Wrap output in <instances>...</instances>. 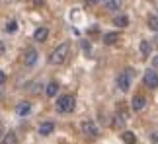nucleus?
Segmentation results:
<instances>
[{"label": "nucleus", "mask_w": 158, "mask_h": 144, "mask_svg": "<svg viewBox=\"0 0 158 144\" xmlns=\"http://www.w3.org/2000/svg\"><path fill=\"white\" fill-rule=\"evenodd\" d=\"M119 6H121V0H106V8H107L109 12L119 10Z\"/></svg>", "instance_id": "nucleus-17"}, {"label": "nucleus", "mask_w": 158, "mask_h": 144, "mask_svg": "<svg viewBox=\"0 0 158 144\" xmlns=\"http://www.w3.org/2000/svg\"><path fill=\"white\" fill-rule=\"evenodd\" d=\"M121 138L125 140V144H135L137 142V136H135V133H131V130H125V133L121 134Z\"/></svg>", "instance_id": "nucleus-14"}, {"label": "nucleus", "mask_w": 158, "mask_h": 144, "mask_svg": "<svg viewBox=\"0 0 158 144\" xmlns=\"http://www.w3.org/2000/svg\"><path fill=\"white\" fill-rule=\"evenodd\" d=\"M150 142H158V133H154V134H150Z\"/></svg>", "instance_id": "nucleus-20"}, {"label": "nucleus", "mask_w": 158, "mask_h": 144, "mask_svg": "<svg viewBox=\"0 0 158 144\" xmlns=\"http://www.w3.org/2000/svg\"><path fill=\"white\" fill-rule=\"evenodd\" d=\"M88 4H98V2H102V0H86Z\"/></svg>", "instance_id": "nucleus-22"}, {"label": "nucleus", "mask_w": 158, "mask_h": 144, "mask_svg": "<svg viewBox=\"0 0 158 144\" xmlns=\"http://www.w3.org/2000/svg\"><path fill=\"white\" fill-rule=\"evenodd\" d=\"M55 107H57L59 113H70V111H74V107H76L74 95H60V98L57 99V103H55Z\"/></svg>", "instance_id": "nucleus-2"}, {"label": "nucleus", "mask_w": 158, "mask_h": 144, "mask_svg": "<svg viewBox=\"0 0 158 144\" xmlns=\"http://www.w3.org/2000/svg\"><path fill=\"white\" fill-rule=\"evenodd\" d=\"M2 144H18V136H16V133H4V136H2Z\"/></svg>", "instance_id": "nucleus-13"}, {"label": "nucleus", "mask_w": 158, "mask_h": 144, "mask_svg": "<svg viewBox=\"0 0 158 144\" xmlns=\"http://www.w3.org/2000/svg\"><path fill=\"white\" fill-rule=\"evenodd\" d=\"M119 41V33L117 31H109V33H104V43L106 45H113Z\"/></svg>", "instance_id": "nucleus-11"}, {"label": "nucleus", "mask_w": 158, "mask_h": 144, "mask_svg": "<svg viewBox=\"0 0 158 144\" xmlns=\"http://www.w3.org/2000/svg\"><path fill=\"white\" fill-rule=\"evenodd\" d=\"M141 53H143L144 58L150 57V53H152V43H150V41H141Z\"/></svg>", "instance_id": "nucleus-12"}, {"label": "nucleus", "mask_w": 158, "mask_h": 144, "mask_svg": "<svg viewBox=\"0 0 158 144\" xmlns=\"http://www.w3.org/2000/svg\"><path fill=\"white\" fill-rule=\"evenodd\" d=\"M80 129H82V134L86 136V138H98V134H100V130H98V127H96V123L92 121V119L82 121Z\"/></svg>", "instance_id": "nucleus-4"}, {"label": "nucleus", "mask_w": 158, "mask_h": 144, "mask_svg": "<svg viewBox=\"0 0 158 144\" xmlns=\"http://www.w3.org/2000/svg\"><path fill=\"white\" fill-rule=\"evenodd\" d=\"M16 29H18V22L16 20H12V22L6 23V31H8V33H14Z\"/></svg>", "instance_id": "nucleus-19"}, {"label": "nucleus", "mask_w": 158, "mask_h": 144, "mask_svg": "<svg viewBox=\"0 0 158 144\" xmlns=\"http://www.w3.org/2000/svg\"><path fill=\"white\" fill-rule=\"evenodd\" d=\"M152 64H154V66H156V68H158V55H156V57H154V61H152Z\"/></svg>", "instance_id": "nucleus-23"}, {"label": "nucleus", "mask_w": 158, "mask_h": 144, "mask_svg": "<svg viewBox=\"0 0 158 144\" xmlns=\"http://www.w3.org/2000/svg\"><path fill=\"white\" fill-rule=\"evenodd\" d=\"M47 95H49V98H55V95H57V92H59V84L57 82H51L49 86H47Z\"/></svg>", "instance_id": "nucleus-16"}, {"label": "nucleus", "mask_w": 158, "mask_h": 144, "mask_svg": "<svg viewBox=\"0 0 158 144\" xmlns=\"http://www.w3.org/2000/svg\"><path fill=\"white\" fill-rule=\"evenodd\" d=\"M144 107H147V98L144 95H133V99H131V109L133 111H143Z\"/></svg>", "instance_id": "nucleus-7"}, {"label": "nucleus", "mask_w": 158, "mask_h": 144, "mask_svg": "<svg viewBox=\"0 0 158 144\" xmlns=\"http://www.w3.org/2000/svg\"><path fill=\"white\" fill-rule=\"evenodd\" d=\"M55 130V123H51V121H47V123H41L39 125V129H37V133L41 134V136H49L51 133Z\"/></svg>", "instance_id": "nucleus-8"}, {"label": "nucleus", "mask_w": 158, "mask_h": 144, "mask_svg": "<svg viewBox=\"0 0 158 144\" xmlns=\"http://www.w3.org/2000/svg\"><path fill=\"white\" fill-rule=\"evenodd\" d=\"M0 82H2V84H6V74H4V72L0 74Z\"/></svg>", "instance_id": "nucleus-21"}, {"label": "nucleus", "mask_w": 158, "mask_h": 144, "mask_svg": "<svg viewBox=\"0 0 158 144\" xmlns=\"http://www.w3.org/2000/svg\"><path fill=\"white\" fill-rule=\"evenodd\" d=\"M35 62H37V51L33 47H27L26 53H23V64L26 66H33Z\"/></svg>", "instance_id": "nucleus-6"}, {"label": "nucleus", "mask_w": 158, "mask_h": 144, "mask_svg": "<svg viewBox=\"0 0 158 144\" xmlns=\"http://www.w3.org/2000/svg\"><path fill=\"white\" fill-rule=\"evenodd\" d=\"M113 23H115V26H119V27H127V26H129V18L121 14V16H117L113 20Z\"/></svg>", "instance_id": "nucleus-15"}, {"label": "nucleus", "mask_w": 158, "mask_h": 144, "mask_svg": "<svg viewBox=\"0 0 158 144\" xmlns=\"http://www.w3.org/2000/svg\"><path fill=\"white\" fill-rule=\"evenodd\" d=\"M29 111H31V103H27V101H20V103L16 105V113H18L20 117L29 115Z\"/></svg>", "instance_id": "nucleus-9"}, {"label": "nucleus", "mask_w": 158, "mask_h": 144, "mask_svg": "<svg viewBox=\"0 0 158 144\" xmlns=\"http://www.w3.org/2000/svg\"><path fill=\"white\" fill-rule=\"evenodd\" d=\"M47 35H49V29H47V27H37L33 31V41H39V43H41V41L47 39Z\"/></svg>", "instance_id": "nucleus-10"}, {"label": "nucleus", "mask_w": 158, "mask_h": 144, "mask_svg": "<svg viewBox=\"0 0 158 144\" xmlns=\"http://www.w3.org/2000/svg\"><path fill=\"white\" fill-rule=\"evenodd\" d=\"M143 82H144V86L150 88V90L158 88V72L156 70H147L144 76H143Z\"/></svg>", "instance_id": "nucleus-5"}, {"label": "nucleus", "mask_w": 158, "mask_h": 144, "mask_svg": "<svg viewBox=\"0 0 158 144\" xmlns=\"http://www.w3.org/2000/svg\"><path fill=\"white\" fill-rule=\"evenodd\" d=\"M69 53H70V45L66 43H60V45H57L55 49L51 51V55H49V62L51 64H63L64 61H66V57H69Z\"/></svg>", "instance_id": "nucleus-1"}, {"label": "nucleus", "mask_w": 158, "mask_h": 144, "mask_svg": "<svg viewBox=\"0 0 158 144\" xmlns=\"http://www.w3.org/2000/svg\"><path fill=\"white\" fill-rule=\"evenodd\" d=\"M148 27L152 31H158V16H150L148 18Z\"/></svg>", "instance_id": "nucleus-18"}, {"label": "nucleus", "mask_w": 158, "mask_h": 144, "mask_svg": "<svg viewBox=\"0 0 158 144\" xmlns=\"http://www.w3.org/2000/svg\"><path fill=\"white\" fill-rule=\"evenodd\" d=\"M33 2H35V6H41V4H43V0H33Z\"/></svg>", "instance_id": "nucleus-24"}, {"label": "nucleus", "mask_w": 158, "mask_h": 144, "mask_svg": "<svg viewBox=\"0 0 158 144\" xmlns=\"http://www.w3.org/2000/svg\"><path fill=\"white\" fill-rule=\"evenodd\" d=\"M133 68H125L123 72H119V76H117V88L121 90V92H129V88H131V82H133Z\"/></svg>", "instance_id": "nucleus-3"}]
</instances>
